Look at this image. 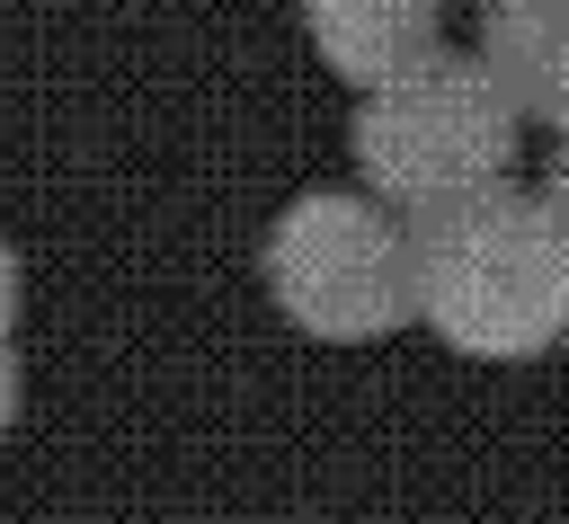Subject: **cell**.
I'll return each mask as SVG.
<instances>
[{"label":"cell","mask_w":569,"mask_h":524,"mask_svg":"<svg viewBox=\"0 0 569 524\" xmlns=\"http://www.w3.org/2000/svg\"><path fill=\"white\" fill-rule=\"evenodd\" d=\"M409 320L453 355L533 364L569 337V213L525 187H471L409 222Z\"/></svg>","instance_id":"cell-1"},{"label":"cell","mask_w":569,"mask_h":524,"mask_svg":"<svg viewBox=\"0 0 569 524\" xmlns=\"http://www.w3.org/2000/svg\"><path fill=\"white\" fill-rule=\"evenodd\" d=\"M356 160H365V187L400 213H427V204H453L471 187H498L507 160H516V107L489 89V71L471 53H427L391 80L365 89L356 124H347Z\"/></svg>","instance_id":"cell-2"},{"label":"cell","mask_w":569,"mask_h":524,"mask_svg":"<svg viewBox=\"0 0 569 524\" xmlns=\"http://www.w3.org/2000/svg\"><path fill=\"white\" fill-rule=\"evenodd\" d=\"M267 293L302 337H391L409 320V231L373 195H293L267 231Z\"/></svg>","instance_id":"cell-3"},{"label":"cell","mask_w":569,"mask_h":524,"mask_svg":"<svg viewBox=\"0 0 569 524\" xmlns=\"http://www.w3.org/2000/svg\"><path fill=\"white\" fill-rule=\"evenodd\" d=\"M489 89L516 107V124H560L569 115V0H489L480 53Z\"/></svg>","instance_id":"cell-4"},{"label":"cell","mask_w":569,"mask_h":524,"mask_svg":"<svg viewBox=\"0 0 569 524\" xmlns=\"http://www.w3.org/2000/svg\"><path fill=\"white\" fill-rule=\"evenodd\" d=\"M302 27L338 80L373 89L445 44V0H302Z\"/></svg>","instance_id":"cell-5"},{"label":"cell","mask_w":569,"mask_h":524,"mask_svg":"<svg viewBox=\"0 0 569 524\" xmlns=\"http://www.w3.org/2000/svg\"><path fill=\"white\" fill-rule=\"evenodd\" d=\"M551 133H560V142H551V187H542V195H551V204L569 213V115H560Z\"/></svg>","instance_id":"cell-6"},{"label":"cell","mask_w":569,"mask_h":524,"mask_svg":"<svg viewBox=\"0 0 569 524\" xmlns=\"http://www.w3.org/2000/svg\"><path fill=\"white\" fill-rule=\"evenodd\" d=\"M9 417H18V346L0 337V435H9Z\"/></svg>","instance_id":"cell-7"},{"label":"cell","mask_w":569,"mask_h":524,"mask_svg":"<svg viewBox=\"0 0 569 524\" xmlns=\"http://www.w3.org/2000/svg\"><path fill=\"white\" fill-rule=\"evenodd\" d=\"M9 329H18V258L0 249V337H9Z\"/></svg>","instance_id":"cell-8"}]
</instances>
